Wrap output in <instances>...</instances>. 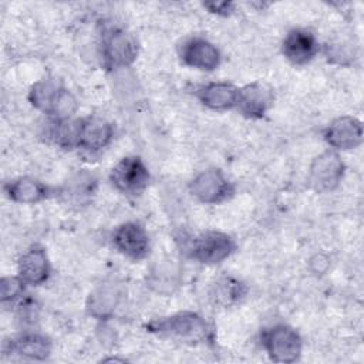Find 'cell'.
Here are the masks:
<instances>
[{"label": "cell", "mask_w": 364, "mask_h": 364, "mask_svg": "<svg viewBox=\"0 0 364 364\" xmlns=\"http://www.w3.org/2000/svg\"><path fill=\"white\" fill-rule=\"evenodd\" d=\"M53 267L46 249L31 245L17 260V274L27 286H41L51 277Z\"/></svg>", "instance_id": "17"}, {"label": "cell", "mask_w": 364, "mask_h": 364, "mask_svg": "<svg viewBox=\"0 0 364 364\" xmlns=\"http://www.w3.org/2000/svg\"><path fill=\"white\" fill-rule=\"evenodd\" d=\"M125 287L117 279H108L97 284L88 294L85 310L95 320H109L125 299Z\"/></svg>", "instance_id": "10"}, {"label": "cell", "mask_w": 364, "mask_h": 364, "mask_svg": "<svg viewBox=\"0 0 364 364\" xmlns=\"http://www.w3.org/2000/svg\"><path fill=\"white\" fill-rule=\"evenodd\" d=\"M112 246L132 262L144 260L151 250L149 235L144 225L135 220L122 222L111 233Z\"/></svg>", "instance_id": "8"}, {"label": "cell", "mask_w": 364, "mask_h": 364, "mask_svg": "<svg viewBox=\"0 0 364 364\" xmlns=\"http://www.w3.org/2000/svg\"><path fill=\"white\" fill-rule=\"evenodd\" d=\"M108 178L115 191L135 198L148 189L151 172L141 156L127 155L112 166Z\"/></svg>", "instance_id": "5"}, {"label": "cell", "mask_w": 364, "mask_h": 364, "mask_svg": "<svg viewBox=\"0 0 364 364\" xmlns=\"http://www.w3.org/2000/svg\"><path fill=\"white\" fill-rule=\"evenodd\" d=\"M323 138L337 152L355 149L363 144V124L351 115L337 117L324 128Z\"/></svg>", "instance_id": "12"}, {"label": "cell", "mask_w": 364, "mask_h": 364, "mask_svg": "<svg viewBox=\"0 0 364 364\" xmlns=\"http://www.w3.org/2000/svg\"><path fill=\"white\" fill-rule=\"evenodd\" d=\"M100 57L107 70L129 68L138 58L139 46L134 34L121 26H108L100 36Z\"/></svg>", "instance_id": "3"}, {"label": "cell", "mask_w": 364, "mask_h": 364, "mask_svg": "<svg viewBox=\"0 0 364 364\" xmlns=\"http://www.w3.org/2000/svg\"><path fill=\"white\" fill-rule=\"evenodd\" d=\"M346 165L340 154L334 149H326L313 158L309 166V186L318 193L336 189L344 178Z\"/></svg>", "instance_id": "7"}, {"label": "cell", "mask_w": 364, "mask_h": 364, "mask_svg": "<svg viewBox=\"0 0 364 364\" xmlns=\"http://www.w3.org/2000/svg\"><path fill=\"white\" fill-rule=\"evenodd\" d=\"M192 198L203 205H220L232 199L236 186L219 168H208L196 173L188 183Z\"/></svg>", "instance_id": "6"}, {"label": "cell", "mask_w": 364, "mask_h": 364, "mask_svg": "<svg viewBox=\"0 0 364 364\" xmlns=\"http://www.w3.org/2000/svg\"><path fill=\"white\" fill-rule=\"evenodd\" d=\"M97 178L88 171H78L73 173L61 188H57V195L68 205H87L97 189Z\"/></svg>", "instance_id": "19"}, {"label": "cell", "mask_w": 364, "mask_h": 364, "mask_svg": "<svg viewBox=\"0 0 364 364\" xmlns=\"http://www.w3.org/2000/svg\"><path fill=\"white\" fill-rule=\"evenodd\" d=\"M3 193L14 203L37 205L57 196V188L33 176H18L3 183Z\"/></svg>", "instance_id": "13"}, {"label": "cell", "mask_w": 364, "mask_h": 364, "mask_svg": "<svg viewBox=\"0 0 364 364\" xmlns=\"http://www.w3.org/2000/svg\"><path fill=\"white\" fill-rule=\"evenodd\" d=\"M320 51L321 46L316 34L307 28H291L282 41L283 57L296 67L307 65L318 55Z\"/></svg>", "instance_id": "11"}, {"label": "cell", "mask_w": 364, "mask_h": 364, "mask_svg": "<svg viewBox=\"0 0 364 364\" xmlns=\"http://www.w3.org/2000/svg\"><path fill=\"white\" fill-rule=\"evenodd\" d=\"M81 129V118L70 119H51L47 118V124L43 132V136L58 148L63 149H75L78 148Z\"/></svg>", "instance_id": "20"}, {"label": "cell", "mask_w": 364, "mask_h": 364, "mask_svg": "<svg viewBox=\"0 0 364 364\" xmlns=\"http://www.w3.org/2000/svg\"><path fill=\"white\" fill-rule=\"evenodd\" d=\"M63 87L64 85L55 82L54 80H38L28 90V102L36 109L41 111L47 117H51Z\"/></svg>", "instance_id": "22"}, {"label": "cell", "mask_w": 364, "mask_h": 364, "mask_svg": "<svg viewBox=\"0 0 364 364\" xmlns=\"http://www.w3.org/2000/svg\"><path fill=\"white\" fill-rule=\"evenodd\" d=\"M273 102V90L263 82L253 81L240 87L236 109L247 119H260L269 112Z\"/></svg>", "instance_id": "15"}, {"label": "cell", "mask_w": 364, "mask_h": 364, "mask_svg": "<svg viewBox=\"0 0 364 364\" xmlns=\"http://www.w3.org/2000/svg\"><path fill=\"white\" fill-rule=\"evenodd\" d=\"M27 284L16 276H3L0 280V303L6 307H28L30 299L27 297Z\"/></svg>", "instance_id": "23"}, {"label": "cell", "mask_w": 364, "mask_h": 364, "mask_svg": "<svg viewBox=\"0 0 364 364\" xmlns=\"http://www.w3.org/2000/svg\"><path fill=\"white\" fill-rule=\"evenodd\" d=\"M323 53L328 63L338 65H350L355 58L353 44L344 40H334L327 43L323 48Z\"/></svg>", "instance_id": "24"}, {"label": "cell", "mask_w": 364, "mask_h": 364, "mask_svg": "<svg viewBox=\"0 0 364 364\" xmlns=\"http://www.w3.org/2000/svg\"><path fill=\"white\" fill-rule=\"evenodd\" d=\"M240 87L229 81H210L195 90L198 101L212 111L236 109Z\"/></svg>", "instance_id": "18"}, {"label": "cell", "mask_w": 364, "mask_h": 364, "mask_svg": "<svg viewBox=\"0 0 364 364\" xmlns=\"http://www.w3.org/2000/svg\"><path fill=\"white\" fill-rule=\"evenodd\" d=\"M260 344L269 358L274 363H296L303 353V338L300 333L284 323L264 327L260 331Z\"/></svg>", "instance_id": "4"}, {"label": "cell", "mask_w": 364, "mask_h": 364, "mask_svg": "<svg viewBox=\"0 0 364 364\" xmlns=\"http://www.w3.org/2000/svg\"><path fill=\"white\" fill-rule=\"evenodd\" d=\"M183 255L200 264L216 266L229 259L237 249L236 240L220 230H205L196 235H181L176 239Z\"/></svg>", "instance_id": "2"}, {"label": "cell", "mask_w": 364, "mask_h": 364, "mask_svg": "<svg viewBox=\"0 0 364 364\" xmlns=\"http://www.w3.org/2000/svg\"><path fill=\"white\" fill-rule=\"evenodd\" d=\"M178 55L183 65L198 71H215L222 61L219 48L202 36H191L178 46Z\"/></svg>", "instance_id": "9"}, {"label": "cell", "mask_w": 364, "mask_h": 364, "mask_svg": "<svg viewBox=\"0 0 364 364\" xmlns=\"http://www.w3.org/2000/svg\"><path fill=\"white\" fill-rule=\"evenodd\" d=\"M202 6L208 9L209 13L222 17H228L235 11V3L232 1H206Z\"/></svg>", "instance_id": "25"}, {"label": "cell", "mask_w": 364, "mask_h": 364, "mask_svg": "<svg viewBox=\"0 0 364 364\" xmlns=\"http://www.w3.org/2000/svg\"><path fill=\"white\" fill-rule=\"evenodd\" d=\"M114 139V125L102 117L81 118L78 149L88 155L102 152Z\"/></svg>", "instance_id": "16"}, {"label": "cell", "mask_w": 364, "mask_h": 364, "mask_svg": "<svg viewBox=\"0 0 364 364\" xmlns=\"http://www.w3.org/2000/svg\"><path fill=\"white\" fill-rule=\"evenodd\" d=\"M247 294V286L235 276L223 274L215 280L210 289V299L215 304L230 307L240 303Z\"/></svg>", "instance_id": "21"}, {"label": "cell", "mask_w": 364, "mask_h": 364, "mask_svg": "<svg viewBox=\"0 0 364 364\" xmlns=\"http://www.w3.org/2000/svg\"><path fill=\"white\" fill-rule=\"evenodd\" d=\"M53 343L41 333H21L3 343V353L28 361H46L51 355Z\"/></svg>", "instance_id": "14"}, {"label": "cell", "mask_w": 364, "mask_h": 364, "mask_svg": "<svg viewBox=\"0 0 364 364\" xmlns=\"http://www.w3.org/2000/svg\"><path fill=\"white\" fill-rule=\"evenodd\" d=\"M148 333L186 344H213L215 328L199 313L183 310L152 318L145 324Z\"/></svg>", "instance_id": "1"}, {"label": "cell", "mask_w": 364, "mask_h": 364, "mask_svg": "<svg viewBox=\"0 0 364 364\" xmlns=\"http://www.w3.org/2000/svg\"><path fill=\"white\" fill-rule=\"evenodd\" d=\"M310 266L314 273H324L328 267V259L324 255H316L310 259Z\"/></svg>", "instance_id": "26"}]
</instances>
